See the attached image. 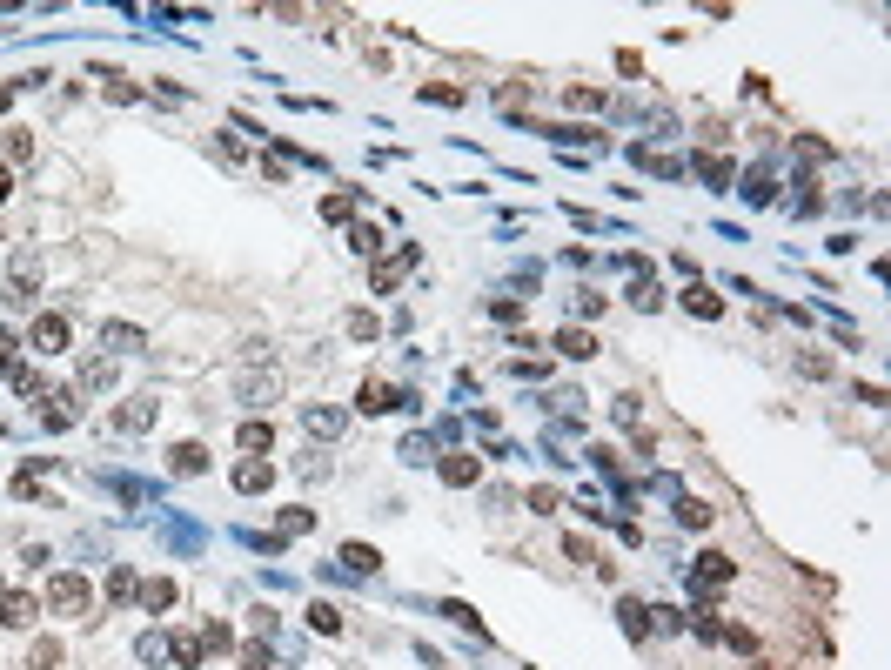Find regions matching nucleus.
Masks as SVG:
<instances>
[{
	"mask_svg": "<svg viewBox=\"0 0 891 670\" xmlns=\"http://www.w3.org/2000/svg\"><path fill=\"white\" fill-rule=\"evenodd\" d=\"M731 195H744V208H771V201H778V175H771V168H744Z\"/></svg>",
	"mask_w": 891,
	"mask_h": 670,
	"instance_id": "obj_17",
	"label": "nucleus"
},
{
	"mask_svg": "<svg viewBox=\"0 0 891 670\" xmlns=\"http://www.w3.org/2000/svg\"><path fill=\"white\" fill-rule=\"evenodd\" d=\"M114 382H121V362L114 356H88L81 369H74V389H81V396H108Z\"/></svg>",
	"mask_w": 891,
	"mask_h": 670,
	"instance_id": "obj_15",
	"label": "nucleus"
},
{
	"mask_svg": "<svg viewBox=\"0 0 891 670\" xmlns=\"http://www.w3.org/2000/svg\"><path fill=\"white\" fill-rule=\"evenodd\" d=\"M677 302H684L691 315H704V322H717V315H724V295H711V282H704V275H691V282L677 289Z\"/></svg>",
	"mask_w": 891,
	"mask_h": 670,
	"instance_id": "obj_19",
	"label": "nucleus"
},
{
	"mask_svg": "<svg viewBox=\"0 0 891 670\" xmlns=\"http://www.w3.org/2000/svg\"><path fill=\"white\" fill-rule=\"evenodd\" d=\"M396 409H402V416H423V389H416V382H409V389H396Z\"/></svg>",
	"mask_w": 891,
	"mask_h": 670,
	"instance_id": "obj_55",
	"label": "nucleus"
},
{
	"mask_svg": "<svg viewBox=\"0 0 891 670\" xmlns=\"http://www.w3.org/2000/svg\"><path fill=\"white\" fill-rule=\"evenodd\" d=\"M168 664H175V670H201V664H208V650H201L195 630H175V637H168Z\"/></svg>",
	"mask_w": 891,
	"mask_h": 670,
	"instance_id": "obj_28",
	"label": "nucleus"
},
{
	"mask_svg": "<svg viewBox=\"0 0 891 670\" xmlns=\"http://www.w3.org/2000/svg\"><path fill=\"white\" fill-rule=\"evenodd\" d=\"M624 302L630 309H664V289H657V275H630V289H624Z\"/></svg>",
	"mask_w": 891,
	"mask_h": 670,
	"instance_id": "obj_33",
	"label": "nucleus"
},
{
	"mask_svg": "<svg viewBox=\"0 0 891 670\" xmlns=\"http://www.w3.org/2000/svg\"><path fill=\"white\" fill-rule=\"evenodd\" d=\"M798 155H804V161H831V141H818V134H798Z\"/></svg>",
	"mask_w": 891,
	"mask_h": 670,
	"instance_id": "obj_53",
	"label": "nucleus"
},
{
	"mask_svg": "<svg viewBox=\"0 0 891 670\" xmlns=\"http://www.w3.org/2000/svg\"><path fill=\"white\" fill-rule=\"evenodd\" d=\"M141 356V349H148V335L134 329V322H101V356Z\"/></svg>",
	"mask_w": 891,
	"mask_h": 670,
	"instance_id": "obj_23",
	"label": "nucleus"
},
{
	"mask_svg": "<svg viewBox=\"0 0 891 670\" xmlns=\"http://www.w3.org/2000/svg\"><path fill=\"white\" fill-rule=\"evenodd\" d=\"M14 356H21V335L0 329V376H14Z\"/></svg>",
	"mask_w": 891,
	"mask_h": 670,
	"instance_id": "obj_51",
	"label": "nucleus"
},
{
	"mask_svg": "<svg viewBox=\"0 0 891 670\" xmlns=\"http://www.w3.org/2000/svg\"><path fill=\"white\" fill-rule=\"evenodd\" d=\"M7 302H14V309H34V302H41V262H34V255H21V262H14Z\"/></svg>",
	"mask_w": 891,
	"mask_h": 670,
	"instance_id": "obj_16",
	"label": "nucleus"
},
{
	"mask_svg": "<svg viewBox=\"0 0 891 670\" xmlns=\"http://www.w3.org/2000/svg\"><path fill=\"white\" fill-rule=\"evenodd\" d=\"M697 181H704L711 195H731L737 188V161L731 155H697Z\"/></svg>",
	"mask_w": 891,
	"mask_h": 670,
	"instance_id": "obj_20",
	"label": "nucleus"
},
{
	"mask_svg": "<svg viewBox=\"0 0 891 670\" xmlns=\"http://www.w3.org/2000/svg\"><path fill=\"white\" fill-rule=\"evenodd\" d=\"M563 108H577V114L590 108V114H597V108H603V88H583V81H577V88L563 94Z\"/></svg>",
	"mask_w": 891,
	"mask_h": 670,
	"instance_id": "obj_48",
	"label": "nucleus"
},
{
	"mask_svg": "<svg viewBox=\"0 0 891 670\" xmlns=\"http://www.w3.org/2000/svg\"><path fill=\"white\" fill-rule=\"evenodd\" d=\"M436 476H443V490H476L483 483V456L476 449H443L436 456Z\"/></svg>",
	"mask_w": 891,
	"mask_h": 670,
	"instance_id": "obj_5",
	"label": "nucleus"
},
{
	"mask_svg": "<svg viewBox=\"0 0 891 670\" xmlns=\"http://www.w3.org/2000/svg\"><path fill=\"white\" fill-rule=\"evenodd\" d=\"M409 268H423V248L416 242H389L376 262H369V295H396V282L409 275Z\"/></svg>",
	"mask_w": 891,
	"mask_h": 670,
	"instance_id": "obj_2",
	"label": "nucleus"
},
{
	"mask_svg": "<svg viewBox=\"0 0 891 670\" xmlns=\"http://www.w3.org/2000/svg\"><path fill=\"white\" fill-rule=\"evenodd\" d=\"M396 456H402V463H409V469H429V463H436V456H443V443H436L429 429H409V436H402V443H396Z\"/></svg>",
	"mask_w": 891,
	"mask_h": 670,
	"instance_id": "obj_25",
	"label": "nucleus"
},
{
	"mask_svg": "<svg viewBox=\"0 0 891 670\" xmlns=\"http://www.w3.org/2000/svg\"><path fill=\"white\" fill-rule=\"evenodd\" d=\"M235 449H242V456H275V423H268V416H248V423L235 429Z\"/></svg>",
	"mask_w": 891,
	"mask_h": 670,
	"instance_id": "obj_22",
	"label": "nucleus"
},
{
	"mask_svg": "<svg viewBox=\"0 0 891 670\" xmlns=\"http://www.w3.org/2000/svg\"><path fill=\"white\" fill-rule=\"evenodd\" d=\"M309 630L315 637H342V610L335 603H309Z\"/></svg>",
	"mask_w": 891,
	"mask_h": 670,
	"instance_id": "obj_39",
	"label": "nucleus"
},
{
	"mask_svg": "<svg viewBox=\"0 0 891 670\" xmlns=\"http://www.w3.org/2000/svg\"><path fill=\"white\" fill-rule=\"evenodd\" d=\"M161 543H168L175 557H195L201 543H208V530H201V523H188L181 510H161Z\"/></svg>",
	"mask_w": 891,
	"mask_h": 670,
	"instance_id": "obj_10",
	"label": "nucleus"
},
{
	"mask_svg": "<svg viewBox=\"0 0 891 670\" xmlns=\"http://www.w3.org/2000/svg\"><path fill=\"white\" fill-rule=\"evenodd\" d=\"M429 610H436L443 624H456V630H469V637H483V644H490V630H483V617H476V610H469L463 597H436Z\"/></svg>",
	"mask_w": 891,
	"mask_h": 670,
	"instance_id": "obj_24",
	"label": "nucleus"
},
{
	"mask_svg": "<svg viewBox=\"0 0 891 670\" xmlns=\"http://www.w3.org/2000/svg\"><path fill=\"white\" fill-rule=\"evenodd\" d=\"M235 402H242V409H255V416H262V409H275V402H282V376H275V369H262V362H255V369H242V376H235Z\"/></svg>",
	"mask_w": 891,
	"mask_h": 670,
	"instance_id": "obj_3",
	"label": "nucleus"
},
{
	"mask_svg": "<svg viewBox=\"0 0 891 670\" xmlns=\"http://www.w3.org/2000/svg\"><path fill=\"white\" fill-rule=\"evenodd\" d=\"M335 563H342L356 583H369V577L382 570V550H369V543H342V557H335Z\"/></svg>",
	"mask_w": 891,
	"mask_h": 670,
	"instance_id": "obj_26",
	"label": "nucleus"
},
{
	"mask_svg": "<svg viewBox=\"0 0 891 670\" xmlns=\"http://www.w3.org/2000/svg\"><path fill=\"white\" fill-rule=\"evenodd\" d=\"M7 108H14V88H0V114H7Z\"/></svg>",
	"mask_w": 891,
	"mask_h": 670,
	"instance_id": "obj_59",
	"label": "nucleus"
},
{
	"mask_svg": "<svg viewBox=\"0 0 891 670\" xmlns=\"http://www.w3.org/2000/svg\"><path fill=\"white\" fill-rule=\"evenodd\" d=\"M235 664H242V670H268V664H275V644H268V637H255V644H235Z\"/></svg>",
	"mask_w": 891,
	"mask_h": 670,
	"instance_id": "obj_38",
	"label": "nucleus"
},
{
	"mask_svg": "<svg viewBox=\"0 0 891 670\" xmlns=\"http://www.w3.org/2000/svg\"><path fill=\"white\" fill-rule=\"evenodd\" d=\"M523 510H536V516H557V510H563V496L550 490V483H536V490L523 496Z\"/></svg>",
	"mask_w": 891,
	"mask_h": 670,
	"instance_id": "obj_43",
	"label": "nucleus"
},
{
	"mask_svg": "<svg viewBox=\"0 0 891 670\" xmlns=\"http://www.w3.org/2000/svg\"><path fill=\"white\" fill-rule=\"evenodd\" d=\"M610 416H617L624 429H637V396H610Z\"/></svg>",
	"mask_w": 891,
	"mask_h": 670,
	"instance_id": "obj_54",
	"label": "nucleus"
},
{
	"mask_svg": "<svg viewBox=\"0 0 891 670\" xmlns=\"http://www.w3.org/2000/svg\"><path fill=\"white\" fill-rule=\"evenodd\" d=\"M717 644H731V650H744V657H758V630H751V624H724V630H717Z\"/></svg>",
	"mask_w": 891,
	"mask_h": 670,
	"instance_id": "obj_42",
	"label": "nucleus"
},
{
	"mask_svg": "<svg viewBox=\"0 0 891 670\" xmlns=\"http://www.w3.org/2000/svg\"><path fill=\"white\" fill-rule=\"evenodd\" d=\"M7 195H14V168L0 161V208H7Z\"/></svg>",
	"mask_w": 891,
	"mask_h": 670,
	"instance_id": "obj_58",
	"label": "nucleus"
},
{
	"mask_svg": "<svg viewBox=\"0 0 891 670\" xmlns=\"http://www.w3.org/2000/svg\"><path fill=\"white\" fill-rule=\"evenodd\" d=\"M101 94H108V101H141V88H134L128 74H101Z\"/></svg>",
	"mask_w": 891,
	"mask_h": 670,
	"instance_id": "obj_47",
	"label": "nucleus"
},
{
	"mask_svg": "<svg viewBox=\"0 0 891 670\" xmlns=\"http://www.w3.org/2000/svg\"><path fill=\"white\" fill-rule=\"evenodd\" d=\"M47 617H88L94 610V583L81 577V570H54V583H47Z\"/></svg>",
	"mask_w": 891,
	"mask_h": 670,
	"instance_id": "obj_1",
	"label": "nucleus"
},
{
	"mask_svg": "<svg viewBox=\"0 0 891 670\" xmlns=\"http://www.w3.org/2000/svg\"><path fill=\"white\" fill-rule=\"evenodd\" d=\"M61 657H67L61 637H34V650H27V664L34 670H61Z\"/></svg>",
	"mask_w": 891,
	"mask_h": 670,
	"instance_id": "obj_40",
	"label": "nucleus"
},
{
	"mask_svg": "<svg viewBox=\"0 0 891 670\" xmlns=\"http://www.w3.org/2000/svg\"><path fill=\"white\" fill-rule=\"evenodd\" d=\"M563 557H577V563H590V570H597V543H590V536H563Z\"/></svg>",
	"mask_w": 891,
	"mask_h": 670,
	"instance_id": "obj_49",
	"label": "nucleus"
},
{
	"mask_svg": "<svg viewBox=\"0 0 891 670\" xmlns=\"http://www.w3.org/2000/svg\"><path fill=\"white\" fill-rule=\"evenodd\" d=\"M617 617H624V630H630V637H650V603L617 597Z\"/></svg>",
	"mask_w": 891,
	"mask_h": 670,
	"instance_id": "obj_37",
	"label": "nucleus"
},
{
	"mask_svg": "<svg viewBox=\"0 0 891 670\" xmlns=\"http://www.w3.org/2000/svg\"><path fill=\"white\" fill-rule=\"evenodd\" d=\"M798 376H811V382H825V376H831V362H825V356H798Z\"/></svg>",
	"mask_w": 891,
	"mask_h": 670,
	"instance_id": "obj_56",
	"label": "nucleus"
},
{
	"mask_svg": "<svg viewBox=\"0 0 891 670\" xmlns=\"http://www.w3.org/2000/svg\"><path fill=\"white\" fill-rule=\"evenodd\" d=\"M134 603H141L148 617H161V610H175V603H181V583L175 577H141V597H134Z\"/></svg>",
	"mask_w": 891,
	"mask_h": 670,
	"instance_id": "obj_21",
	"label": "nucleus"
},
{
	"mask_svg": "<svg viewBox=\"0 0 891 670\" xmlns=\"http://www.w3.org/2000/svg\"><path fill=\"white\" fill-rule=\"evenodd\" d=\"M94 483H101L108 496H121L128 510H141V503H155L161 496V483H141V476H121V469H94Z\"/></svg>",
	"mask_w": 891,
	"mask_h": 670,
	"instance_id": "obj_9",
	"label": "nucleus"
},
{
	"mask_svg": "<svg viewBox=\"0 0 891 670\" xmlns=\"http://www.w3.org/2000/svg\"><path fill=\"white\" fill-rule=\"evenodd\" d=\"M228 483H235V496H262V490H275V463L268 456H242L228 469Z\"/></svg>",
	"mask_w": 891,
	"mask_h": 670,
	"instance_id": "obj_14",
	"label": "nucleus"
},
{
	"mask_svg": "<svg viewBox=\"0 0 891 670\" xmlns=\"http://www.w3.org/2000/svg\"><path fill=\"white\" fill-rule=\"evenodd\" d=\"M67 342H74V322H67V315H34V329H27V349H34V356H67Z\"/></svg>",
	"mask_w": 891,
	"mask_h": 670,
	"instance_id": "obj_6",
	"label": "nucleus"
},
{
	"mask_svg": "<svg viewBox=\"0 0 891 670\" xmlns=\"http://www.w3.org/2000/svg\"><path fill=\"white\" fill-rule=\"evenodd\" d=\"M677 523H684V530H711L717 510L704 503V496H677Z\"/></svg>",
	"mask_w": 891,
	"mask_h": 670,
	"instance_id": "obj_34",
	"label": "nucleus"
},
{
	"mask_svg": "<svg viewBox=\"0 0 891 670\" xmlns=\"http://www.w3.org/2000/svg\"><path fill=\"white\" fill-rule=\"evenodd\" d=\"M490 322L516 329V322H523V295H496V302H490Z\"/></svg>",
	"mask_w": 891,
	"mask_h": 670,
	"instance_id": "obj_44",
	"label": "nucleus"
},
{
	"mask_svg": "<svg viewBox=\"0 0 891 670\" xmlns=\"http://www.w3.org/2000/svg\"><path fill=\"white\" fill-rule=\"evenodd\" d=\"M161 416V396H128L108 409V429H121V436H141V429H155Z\"/></svg>",
	"mask_w": 891,
	"mask_h": 670,
	"instance_id": "obj_7",
	"label": "nucleus"
},
{
	"mask_svg": "<svg viewBox=\"0 0 891 670\" xmlns=\"http://www.w3.org/2000/svg\"><path fill=\"white\" fill-rule=\"evenodd\" d=\"M356 416H396V389L382 376H362L356 382Z\"/></svg>",
	"mask_w": 891,
	"mask_h": 670,
	"instance_id": "obj_18",
	"label": "nucleus"
},
{
	"mask_svg": "<svg viewBox=\"0 0 891 670\" xmlns=\"http://www.w3.org/2000/svg\"><path fill=\"white\" fill-rule=\"evenodd\" d=\"M550 349H557L563 362H597V356H603V342L583 329V322H563V329L550 335Z\"/></svg>",
	"mask_w": 891,
	"mask_h": 670,
	"instance_id": "obj_12",
	"label": "nucleus"
},
{
	"mask_svg": "<svg viewBox=\"0 0 891 670\" xmlns=\"http://www.w3.org/2000/svg\"><path fill=\"white\" fill-rule=\"evenodd\" d=\"M168 469H175V476H208V449L201 443H175L168 449Z\"/></svg>",
	"mask_w": 891,
	"mask_h": 670,
	"instance_id": "obj_32",
	"label": "nucleus"
},
{
	"mask_svg": "<svg viewBox=\"0 0 891 670\" xmlns=\"http://www.w3.org/2000/svg\"><path fill=\"white\" fill-rule=\"evenodd\" d=\"M302 429H309L315 443H335V436L349 429V409H335V402H302Z\"/></svg>",
	"mask_w": 891,
	"mask_h": 670,
	"instance_id": "obj_13",
	"label": "nucleus"
},
{
	"mask_svg": "<svg viewBox=\"0 0 891 670\" xmlns=\"http://www.w3.org/2000/svg\"><path fill=\"white\" fill-rule=\"evenodd\" d=\"M423 101H436V108H463V88H443V81L429 88V81H423Z\"/></svg>",
	"mask_w": 891,
	"mask_h": 670,
	"instance_id": "obj_52",
	"label": "nucleus"
},
{
	"mask_svg": "<svg viewBox=\"0 0 891 670\" xmlns=\"http://www.w3.org/2000/svg\"><path fill=\"white\" fill-rule=\"evenodd\" d=\"M0 590H7V583H0Z\"/></svg>",
	"mask_w": 891,
	"mask_h": 670,
	"instance_id": "obj_60",
	"label": "nucleus"
},
{
	"mask_svg": "<svg viewBox=\"0 0 891 670\" xmlns=\"http://www.w3.org/2000/svg\"><path fill=\"white\" fill-rule=\"evenodd\" d=\"M349 248L376 262V255H382V248H389V242H382V228H376V222H349Z\"/></svg>",
	"mask_w": 891,
	"mask_h": 670,
	"instance_id": "obj_36",
	"label": "nucleus"
},
{
	"mask_svg": "<svg viewBox=\"0 0 891 670\" xmlns=\"http://www.w3.org/2000/svg\"><path fill=\"white\" fill-rule=\"evenodd\" d=\"M342 329H349V342H376L382 322H376V309H349V322H342Z\"/></svg>",
	"mask_w": 891,
	"mask_h": 670,
	"instance_id": "obj_41",
	"label": "nucleus"
},
{
	"mask_svg": "<svg viewBox=\"0 0 891 670\" xmlns=\"http://www.w3.org/2000/svg\"><path fill=\"white\" fill-rule=\"evenodd\" d=\"M195 637H201V650H208V657H228V650H235V630H228L222 617H208V624H201Z\"/></svg>",
	"mask_w": 891,
	"mask_h": 670,
	"instance_id": "obj_35",
	"label": "nucleus"
},
{
	"mask_svg": "<svg viewBox=\"0 0 891 670\" xmlns=\"http://www.w3.org/2000/svg\"><path fill=\"white\" fill-rule=\"evenodd\" d=\"M0 148H7V161H27V155H34V128H7Z\"/></svg>",
	"mask_w": 891,
	"mask_h": 670,
	"instance_id": "obj_46",
	"label": "nucleus"
},
{
	"mask_svg": "<svg viewBox=\"0 0 891 670\" xmlns=\"http://www.w3.org/2000/svg\"><path fill=\"white\" fill-rule=\"evenodd\" d=\"M14 396H47V376L41 369H14Z\"/></svg>",
	"mask_w": 891,
	"mask_h": 670,
	"instance_id": "obj_50",
	"label": "nucleus"
},
{
	"mask_svg": "<svg viewBox=\"0 0 891 670\" xmlns=\"http://www.w3.org/2000/svg\"><path fill=\"white\" fill-rule=\"evenodd\" d=\"M356 208H362V188H329L322 195V222H356Z\"/></svg>",
	"mask_w": 891,
	"mask_h": 670,
	"instance_id": "obj_30",
	"label": "nucleus"
},
{
	"mask_svg": "<svg viewBox=\"0 0 891 670\" xmlns=\"http://www.w3.org/2000/svg\"><path fill=\"white\" fill-rule=\"evenodd\" d=\"M101 597H108V603H134V597H141V577H134V563H108V583H101Z\"/></svg>",
	"mask_w": 891,
	"mask_h": 670,
	"instance_id": "obj_29",
	"label": "nucleus"
},
{
	"mask_svg": "<svg viewBox=\"0 0 891 670\" xmlns=\"http://www.w3.org/2000/svg\"><path fill=\"white\" fill-rule=\"evenodd\" d=\"M134 657H141V664H161V657H168V637H161V630H141Z\"/></svg>",
	"mask_w": 891,
	"mask_h": 670,
	"instance_id": "obj_45",
	"label": "nucleus"
},
{
	"mask_svg": "<svg viewBox=\"0 0 891 670\" xmlns=\"http://www.w3.org/2000/svg\"><path fill=\"white\" fill-rule=\"evenodd\" d=\"M315 530V510L309 503H289V510L275 516V536H282V543H295V536H309Z\"/></svg>",
	"mask_w": 891,
	"mask_h": 670,
	"instance_id": "obj_31",
	"label": "nucleus"
},
{
	"mask_svg": "<svg viewBox=\"0 0 891 670\" xmlns=\"http://www.w3.org/2000/svg\"><path fill=\"white\" fill-rule=\"evenodd\" d=\"M536 134H543V141H557L563 155H583V148L597 155V148H603V128H583V121H550V128H536Z\"/></svg>",
	"mask_w": 891,
	"mask_h": 670,
	"instance_id": "obj_11",
	"label": "nucleus"
},
{
	"mask_svg": "<svg viewBox=\"0 0 891 670\" xmlns=\"http://www.w3.org/2000/svg\"><path fill=\"white\" fill-rule=\"evenodd\" d=\"M21 563H27V570H41V563H54V550H47V543H27Z\"/></svg>",
	"mask_w": 891,
	"mask_h": 670,
	"instance_id": "obj_57",
	"label": "nucleus"
},
{
	"mask_svg": "<svg viewBox=\"0 0 891 670\" xmlns=\"http://www.w3.org/2000/svg\"><path fill=\"white\" fill-rule=\"evenodd\" d=\"M81 402H88V396H81V389H47V396H41V409H34V423H41V429H54V436H61V429H74V423H81V416H88Z\"/></svg>",
	"mask_w": 891,
	"mask_h": 670,
	"instance_id": "obj_4",
	"label": "nucleus"
},
{
	"mask_svg": "<svg viewBox=\"0 0 891 670\" xmlns=\"http://www.w3.org/2000/svg\"><path fill=\"white\" fill-rule=\"evenodd\" d=\"M697 577L711 583V590H731V583H737V563L724 557V550H697Z\"/></svg>",
	"mask_w": 891,
	"mask_h": 670,
	"instance_id": "obj_27",
	"label": "nucleus"
},
{
	"mask_svg": "<svg viewBox=\"0 0 891 670\" xmlns=\"http://www.w3.org/2000/svg\"><path fill=\"white\" fill-rule=\"evenodd\" d=\"M47 617V603L34 590H0V630H34Z\"/></svg>",
	"mask_w": 891,
	"mask_h": 670,
	"instance_id": "obj_8",
	"label": "nucleus"
}]
</instances>
